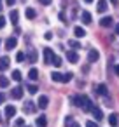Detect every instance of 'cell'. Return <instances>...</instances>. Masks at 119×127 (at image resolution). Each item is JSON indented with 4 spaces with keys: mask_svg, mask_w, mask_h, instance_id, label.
Listing matches in <instances>:
<instances>
[{
    "mask_svg": "<svg viewBox=\"0 0 119 127\" xmlns=\"http://www.w3.org/2000/svg\"><path fill=\"white\" fill-rule=\"evenodd\" d=\"M72 101H74L75 106H81L84 111H91V110H93V101H91L86 94H79V96H75Z\"/></svg>",
    "mask_w": 119,
    "mask_h": 127,
    "instance_id": "6da1fadb",
    "label": "cell"
},
{
    "mask_svg": "<svg viewBox=\"0 0 119 127\" xmlns=\"http://www.w3.org/2000/svg\"><path fill=\"white\" fill-rule=\"evenodd\" d=\"M100 26L102 28H110V26H114V19L110 16H105V18L100 19Z\"/></svg>",
    "mask_w": 119,
    "mask_h": 127,
    "instance_id": "7a4b0ae2",
    "label": "cell"
},
{
    "mask_svg": "<svg viewBox=\"0 0 119 127\" xmlns=\"http://www.w3.org/2000/svg\"><path fill=\"white\" fill-rule=\"evenodd\" d=\"M98 59H100V52H98L96 49H91V51L88 52V61H89V63H96Z\"/></svg>",
    "mask_w": 119,
    "mask_h": 127,
    "instance_id": "3957f363",
    "label": "cell"
},
{
    "mask_svg": "<svg viewBox=\"0 0 119 127\" xmlns=\"http://www.w3.org/2000/svg\"><path fill=\"white\" fill-rule=\"evenodd\" d=\"M35 108H37V104H35L33 101H26V103L23 104V111H25V113H35Z\"/></svg>",
    "mask_w": 119,
    "mask_h": 127,
    "instance_id": "277c9868",
    "label": "cell"
},
{
    "mask_svg": "<svg viewBox=\"0 0 119 127\" xmlns=\"http://www.w3.org/2000/svg\"><path fill=\"white\" fill-rule=\"evenodd\" d=\"M37 106H39V108H42V110H46V108L49 106V99H47V96H39Z\"/></svg>",
    "mask_w": 119,
    "mask_h": 127,
    "instance_id": "5b68a950",
    "label": "cell"
},
{
    "mask_svg": "<svg viewBox=\"0 0 119 127\" xmlns=\"http://www.w3.org/2000/svg\"><path fill=\"white\" fill-rule=\"evenodd\" d=\"M11 66V59L7 58V56H4V58H0V71H4V70H7Z\"/></svg>",
    "mask_w": 119,
    "mask_h": 127,
    "instance_id": "8992f818",
    "label": "cell"
},
{
    "mask_svg": "<svg viewBox=\"0 0 119 127\" xmlns=\"http://www.w3.org/2000/svg\"><path fill=\"white\" fill-rule=\"evenodd\" d=\"M16 45H18V38H16V37H9V38L5 40V49L11 51V49H14Z\"/></svg>",
    "mask_w": 119,
    "mask_h": 127,
    "instance_id": "52a82bcc",
    "label": "cell"
},
{
    "mask_svg": "<svg viewBox=\"0 0 119 127\" xmlns=\"http://www.w3.org/2000/svg\"><path fill=\"white\" fill-rule=\"evenodd\" d=\"M53 56H54V54H53V51H51L49 47H46V49H44V63H46V64H51Z\"/></svg>",
    "mask_w": 119,
    "mask_h": 127,
    "instance_id": "ba28073f",
    "label": "cell"
},
{
    "mask_svg": "<svg viewBox=\"0 0 119 127\" xmlns=\"http://www.w3.org/2000/svg\"><path fill=\"white\" fill-rule=\"evenodd\" d=\"M11 96L14 97V99H21V96H23V87H14V89H11Z\"/></svg>",
    "mask_w": 119,
    "mask_h": 127,
    "instance_id": "9c48e42d",
    "label": "cell"
},
{
    "mask_svg": "<svg viewBox=\"0 0 119 127\" xmlns=\"http://www.w3.org/2000/svg\"><path fill=\"white\" fill-rule=\"evenodd\" d=\"M109 124H110L112 127H117V125H119V115H117V113H110V115H109Z\"/></svg>",
    "mask_w": 119,
    "mask_h": 127,
    "instance_id": "30bf717a",
    "label": "cell"
},
{
    "mask_svg": "<svg viewBox=\"0 0 119 127\" xmlns=\"http://www.w3.org/2000/svg\"><path fill=\"white\" fill-rule=\"evenodd\" d=\"M67 59H68L70 63H77V61H79V56H77L75 51H68V52H67Z\"/></svg>",
    "mask_w": 119,
    "mask_h": 127,
    "instance_id": "8fae6325",
    "label": "cell"
},
{
    "mask_svg": "<svg viewBox=\"0 0 119 127\" xmlns=\"http://www.w3.org/2000/svg\"><path fill=\"white\" fill-rule=\"evenodd\" d=\"M14 115H16V108H14L12 104H7V106H5V117H7V118H12Z\"/></svg>",
    "mask_w": 119,
    "mask_h": 127,
    "instance_id": "7c38bea8",
    "label": "cell"
},
{
    "mask_svg": "<svg viewBox=\"0 0 119 127\" xmlns=\"http://www.w3.org/2000/svg\"><path fill=\"white\" fill-rule=\"evenodd\" d=\"M91 113H93V117H95V120H103V113H102V110H100V108H96V106H93V110H91Z\"/></svg>",
    "mask_w": 119,
    "mask_h": 127,
    "instance_id": "4fadbf2b",
    "label": "cell"
},
{
    "mask_svg": "<svg viewBox=\"0 0 119 127\" xmlns=\"http://www.w3.org/2000/svg\"><path fill=\"white\" fill-rule=\"evenodd\" d=\"M74 35H75L77 38H82V37H86V30L81 28V26H75V28H74Z\"/></svg>",
    "mask_w": 119,
    "mask_h": 127,
    "instance_id": "5bb4252c",
    "label": "cell"
},
{
    "mask_svg": "<svg viewBox=\"0 0 119 127\" xmlns=\"http://www.w3.org/2000/svg\"><path fill=\"white\" fill-rule=\"evenodd\" d=\"M26 56H28V61H30V63H35V61H37V58H39V54H37V51H35V49H30Z\"/></svg>",
    "mask_w": 119,
    "mask_h": 127,
    "instance_id": "9a60e30c",
    "label": "cell"
},
{
    "mask_svg": "<svg viewBox=\"0 0 119 127\" xmlns=\"http://www.w3.org/2000/svg\"><path fill=\"white\" fill-rule=\"evenodd\" d=\"M65 127H81V125L74 120V117H67L65 118Z\"/></svg>",
    "mask_w": 119,
    "mask_h": 127,
    "instance_id": "2e32d148",
    "label": "cell"
},
{
    "mask_svg": "<svg viewBox=\"0 0 119 127\" xmlns=\"http://www.w3.org/2000/svg\"><path fill=\"white\" fill-rule=\"evenodd\" d=\"M109 7H107V0H98V5H96V11L98 12H105Z\"/></svg>",
    "mask_w": 119,
    "mask_h": 127,
    "instance_id": "e0dca14e",
    "label": "cell"
},
{
    "mask_svg": "<svg viewBox=\"0 0 119 127\" xmlns=\"http://www.w3.org/2000/svg\"><path fill=\"white\" fill-rule=\"evenodd\" d=\"M81 19H82V23H84V25H89V23H91V14H89L88 11H82Z\"/></svg>",
    "mask_w": 119,
    "mask_h": 127,
    "instance_id": "ac0fdd59",
    "label": "cell"
},
{
    "mask_svg": "<svg viewBox=\"0 0 119 127\" xmlns=\"http://www.w3.org/2000/svg\"><path fill=\"white\" fill-rule=\"evenodd\" d=\"M28 78H30V80H37V78H39V70H37V68H32V70L28 71Z\"/></svg>",
    "mask_w": 119,
    "mask_h": 127,
    "instance_id": "d6986e66",
    "label": "cell"
},
{
    "mask_svg": "<svg viewBox=\"0 0 119 127\" xmlns=\"http://www.w3.org/2000/svg\"><path fill=\"white\" fill-rule=\"evenodd\" d=\"M18 19H19V12L18 11H11V23L18 25Z\"/></svg>",
    "mask_w": 119,
    "mask_h": 127,
    "instance_id": "ffe728a7",
    "label": "cell"
},
{
    "mask_svg": "<svg viewBox=\"0 0 119 127\" xmlns=\"http://www.w3.org/2000/svg\"><path fill=\"white\" fill-rule=\"evenodd\" d=\"M51 64H54V66H56V68H60V66H61V64H63V63H61V58H60V56H56V54H54V56H53V59H51Z\"/></svg>",
    "mask_w": 119,
    "mask_h": 127,
    "instance_id": "44dd1931",
    "label": "cell"
},
{
    "mask_svg": "<svg viewBox=\"0 0 119 127\" xmlns=\"http://www.w3.org/2000/svg\"><path fill=\"white\" fill-rule=\"evenodd\" d=\"M37 125H39V127H46V125H47V118H46V115H40V117L37 118Z\"/></svg>",
    "mask_w": 119,
    "mask_h": 127,
    "instance_id": "7402d4cb",
    "label": "cell"
},
{
    "mask_svg": "<svg viewBox=\"0 0 119 127\" xmlns=\"http://www.w3.org/2000/svg\"><path fill=\"white\" fill-rule=\"evenodd\" d=\"M25 14H26V18H28V19H33V18L37 16V12H35V9H32V7H28V9L25 11Z\"/></svg>",
    "mask_w": 119,
    "mask_h": 127,
    "instance_id": "603a6c76",
    "label": "cell"
},
{
    "mask_svg": "<svg viewBox=\"0 0 119 127\" xmlns=\"http://www.w3.org/2000/svg\"><path fill=\"white\" fill-rule=\"evenodd\" d=\"M96 92H98L100 96H107V87H105L103 84H100V85L96 87Z\"/></svg>",
    "mask_w": 119,
    "mask_h": 127,
    "instance_id": "cb8c5ba5",
    "label": "cell"
},
{
    "mask_svg": "<svg viewBox=\"0 0 119 127\" xmlns=\"http://www.w3.org/2000/svg\"><path fill=\"white\" fill-rule=\"evenodd\" d=\"M21 78H23V77H21V71H19V70H14V71H12V80L21 82Z\"/></svg>",
    "mask_w": 119,
    "mask_h": 127,
    "instance_id": "d4e9b609",
    "label": "cell"
},
{
    "mask_svg": "<svg viewBox=\"0 0 119 127\" xmlns=\"http://www.w3.org/2000/svg\"><path fill=\"white\" fill-rule=\"evenodd\" d=\"M72 77H74V75H72V71L65 73V75L61 77V84H67V82H70V80H72Z\"/></svg>",
    "mask_w": 119,
    "mask_h": 127,
    "instance_id": "484cf974",
    "label": "cell"
},
{
    "mask_svg": "<svg viewBox=\"0 0 119 127\" xmlns=\"http://www.w3.org/2000/svg\"><path fill=\"white\" fill-rule=\"evenodd\" d=\"M61 77H63V75L58 73V71H53V73H51V78H53L54 82H61Z\"/></svg>",
    "mask_w": 119,
    "mask_h": 127,
    "instance_id": "4316f807",
    "label": "cell"
},
{
    "mask_svg": "<svg viewBox=\"0 0 119 127\" xmlns=\"http://www.w3.org/2000/svg\"><path fill=\"white\" fill-rule=\"evenodd\" d=\"M7 85H9V78H7V77H0V87L4 89V87H7Z\"/></svg>",
    "mask_w": 119,
    "mask_h": 127,
    "instance_id": "83f0119b",
    "label": "cell"
},
{
    "mask_svg": "<svg viewBox=\"0 0 119 127\" xmlns=\"http://www.w3.org/2000/svg\"><path fill=\"white\" fill-rule=\"evenodd\" d=\"M26 89H28V92H30V94H37V91H39V87H37V85H33V84H30Z\"/></svg>",
    "mask_w": 119,
    "mask_h": 127,
    "instance_id": "f1b7e54d",
    "label": "cell"
},
{
    "mask_svg": "<svg viewBox=\"0 0 119 127\" xmlns=\"http://www.w3.org/2000/svg\"><path fill=\"white\" fill-rule=\"evenodd\" d=\"M68 45H70L72 49H81V44L75 42V40H68Z\"/></svg>",
    "mask_w": 119,
    "mask_h": 127,
    "instance_id": "f546056e",
    "label": "cell"
},
{
    "mask_svg": "<svg viewBox=\"0 0 119 127\" xmlns=\"http://www.w3.org/2000/svg\"><path fill=\"white\" fill-rule=\"evenodd\" d=\"M25 58H26V56H25V52H18V54H16V61H18V63H23V61H25Z\"/></svg>",
    "mask_w": 119,
    "mask_h": 127,
    "instance_id": "4dcf8cb0",
    "label": "cell"
},
{
    "mask_svg": "<svg viewBox=\"0 0 119 127\" xmlns=\"http://www.w3.org/2000/svg\"><path fill=\"white\" fill-rule=\"evenodd\" d=\"M14 125H16V127H23V125H25V118H18V120L14 122Z\"/></svg>",
    "mask_w": 119,
    "mask_h": 127,
    "instance_id": "1f68e13d",
    "label": "cell"
},
{
    "mask_svg": "<svg viewBox=\"0 0 119 127\" xmlns=\"http://www.w3.org/2000/svg\"><path fill=\"white\" fill-rule=\"evenodd\" d=\"M4 26H5V18H4V16H0V30H2Z\"/></svg>",
    "mask_w": 119,
    "mask_h": 127,
    "instance_id": "d6a6232c",
    "label": "cell"
},
{
    "mask_svg": "<svg viewBox=\"0 0 119 127\" xmlns=\"http://www.w3.org/2000/svg\"><path fill=\"white\" fill-rule=\"evenodd\" d=\"M86 127H98V124H95L93 120H89V122H86Z\"/></svg>",
    "mask_w": 119,
    "mask_h": 127,
    "instance_id": "836d02e7",
    "label": "cell"
},
{
    "mask_svg": "<svg viewBox=\"0 0 119 127\" xmlns=\"http://www.w3.org/2000/svg\"><path fill=\"white\" fill-rule=\"evenodd\" d=\"M39 2H40L42 5H49V4L53 2V0H39Z\"/></svg>",
    "mask_w": 119,
    "mask_h": 127,
    "instance_id": "e575fe53",
    "label": "cell"
},
{
    "mask_svg": "<svg viewBox=\"0 0 119 127\" xmlns=\"http://www.w3.org/2000/svg\"><path fill=\"white\" fill-rule=\"evenodd\" d=\"M44 38H46V40H51V38H53V33H51V32H47V33L44 35Z\"/></svg>",
    "mask_w": 119,
    "mask_h": 127,
    "instance_id": "d590c367",
    "label": "cell"
},
{
    "mask_svg": "<svg viewBox=\"0 0 119 127\" xmlns=\"http://www.w3.org/2000/svg\"><path fill=\"white\" fill-rule=\"evenodd\" d=\"M114 71H116V75L119 77V64H116V66H114Z\"/></svg>",
    "mask_w": 119,
    "mask_h": 127,
    "instance_id": "8d00e7d4",
    "label": "cell"
},
{
    "mask_svg": "<svg viewBox=\"0 0 119 127\" xmlns=\"http://www.w3.org/2000/svg\"><path fill=\"white\" fill-rule=\"evenodd\" d=\"M4 101H5V96H4V94H2V92H0V104H2V103H4Z\"/></svg>",
    "mask_w": 119,
    "mask_h": 127,
    "instance_id": "74e56055",
    "label": "cell"
},
{
    "mask_svg": "<svg viewBox=\"0 0 119 127\" xmlns=\"http://www.w3.org/2000/svg\"><path fill=\"white\" fill-rule=\"evenodd\" d=\"M5 2H7V5H14V4H16V0H5Z\"/></svg>",
    "mask_w": 119,
    "mask_h": 127,
    "instance_id": "f35d334b",
    "label": "cell"
},
{
    "mask_svg": "<svg viewBox=\"0 0 119 127\" xmlns=\"http://www.w3.org/2000/svg\"><path fill=\"white\" fill-rule=\"evenodd\" d=\"M116 35H119V23L116 25Z\"/></svg>",
    "mask_w": 119,
    "mask_h": 127,
    "instance_id": "ab89813d",
    "label": "cell"
},
{
    "mask_svg": "<svg viewBox=\"0 0 119 127\" xmlns=\"http://www.w3.org/2000/svg\"><path fill=\"white\" fill-rule=\"evenodd\" d=\"M110 4L112 5H117V0H110Z\"/></svg>",
    "mask_w": 119,
    "mask_h": 127,
    "instance_id": "60d3db41",
    "label": "cell"
},
{
    "mask_svg": "<svg viewBox=\"0 0 119 127\" xmlns=\"http://www.w3.org/2000/svg\"><path fill=\"white\" fill-rule=\"evenodd\" d=\"M84 2H86V4H91V2H93V0H84Z\"/></svg>",
    "mask_w": 119,
    "mask_h": 127,
    "instance_id": "b9f144b4",
    "label": "cell"
},
{
    "mask_svg": "<svg viewBox=\"0 0 119 127\" xmlns=\"http://www.w3.org/2000/svg\"><path fill=\"white\" fill-rule=\"evenodd\" d=\"M0 122H2V113H0Z\"/></svg>",
    "mask_w": 119,
    "mask_h": 127,
    "instance_id": "7bdbcfd3",
    "label": "cell"
},
{
    "mask_svg": "<svg viewBox=\"0 0 119 127\" xmlns=\"http://www.w3.org/2000/svg\"><path fill=\"white\" fill-rule=\"evenodd\" d=\"M23 127H30V125H23Z\"/></svg>",
    "mask_w": 119,
    "mask_h": 127,
    "instance_id": "ee69618b",
    "label": "cell"
},
{
    "mask_svg": "<svg viewBox=\"0 0 119 127\" xmlns=\"http://www.w3.org/2000/svg\"><path fill=\"white\" fill-rule=\"evenodd\" d=\"M0 9H2V5H0Z\"/></svg>",
    "mask_w": 119,
    "mask_h": 127,
    "instance_id": "f6af8a7d",
    "label": "cell"
},
{
    "mask_svg": "<svg viewBox=\"0 0 119 127\" xmlns=\"http://www.w3.org/2000/svg\"><path fill=\"white\" fill-rule=\"evenodd\" d=\"M0 44H2V42H0Z\"/></svg>",
    "mask_w": 119,
    "mask_h": 127,
    "instance_id": "bcb514c9",
    "label": "cell"
}]
</instances>
